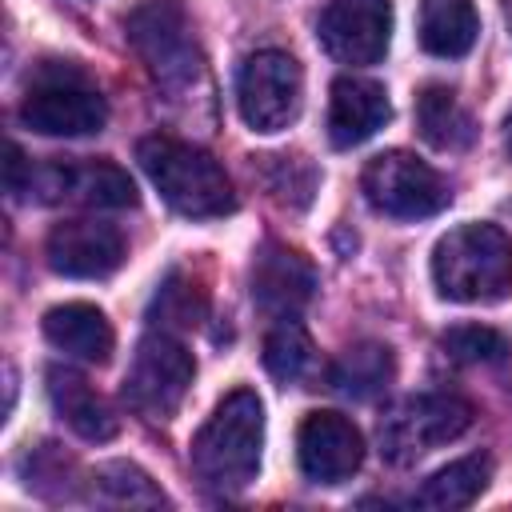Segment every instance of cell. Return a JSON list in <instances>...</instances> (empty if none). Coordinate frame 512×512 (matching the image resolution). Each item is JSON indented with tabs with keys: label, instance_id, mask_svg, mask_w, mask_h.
I'll list each match as a JSON object with an SVG mask.
<instances>
[{
	"label": "cell",
	"instance_id": "cell-1",
	"mask_svg": "<svg viewBox=\"0 0 512 512\" xmlns=\"http://www.w3.org/2000/svg\"><path fill=\"white\" fill-rule=\"evenodd\" d=\"M260 452H264V404L252 388H236L216 404V412L192 436L188 460H192V476L208 492L236 496L256 480Z\"/></svg>",
	"mask_w": 512,
	"mask_h": 512
},
{
	"label": "cell",
	"instance_id": "cell-2",
	"mask_svg": "<svg viewBox=\"0 0 512 512\" xmlns=\"http://www.w3.org/2000/svg\"><path fill=\"white\" fill-rule=\"evenodd\" d=\"M432 280L452 304H496L512 296V240L484 220L460 224L436 240Z\"/></svg>",
	"mask_w": 512,
	"mask_h": 512
},
{
	"label": "cell",
	"instance_id": "cell-3",
	"mask_svg": "<svg viewBox=\"0 0 512 512\" xmlns=\"http://www.w3.org/2000/svg\"><path fill=\"white\" fill-rule=\"evenodd\" d=\"M136 160L148 172L152 188L180 216L212 220V216H228L236 208V192H232V180L224 176V168L204 148H196L188 140H176L164 132L144 136L136 144Z\"/></svg>",
	"mask_w": 512,
	"mask_h": 512
},
{
	"label": "cell",
	"instance_id": "cell-4",
	"mask_svg": "<svg viewBox=\"0 0 512 512\" xmlns=\"http://www.w3.org/2000/svg\"><path fill=\"white\" fill-rule=\"evenodd\" d=\"M124 36L160 88L180 92L200 80V48L180 0H140L124 16Z\"/></svg>",
	"mask_w": 512,
	"mask_h": 512
},
{
	"label": "cell",
	"instance_id": "cell-5",
	"mask_svg": "<svg viewBox=\"0 0 512 512\" xmlns=\"http://www.w3.org/2000/svg\"><path fill=\"white\" fill-rule=\"evenodd\" d=\"M476 408L464 396L452 392H420L400 400L396 408H388V416L376 428L380 440V456L388 464H412L424 452L452 444L456 436H464L472 428Z\"/></svg>",
	"mask_w": 512,
	"mask_h": 512
},
{
	"label": "cell",
	"instance_id": "cell-6",
	"mask_svg": "<svg viewBox=\"0 0 512 512\" xmlns=\"http://www.w3.org/2000/svg\"><path fill=\"white\" fill-rule=\"evenodd\" d=\"M192 376H196L192 352L168 332H148L132 352L124 376V400L144 420H172L192 388Z\"/></svg>",
	"mask_w": 512,
	"mask_h": 512
},
{
	"label": "cell",
	"instance_id": "cell-7",
	"mask_svg": "<svg viewBox=\"0 0 512 512\" xmlns=\"http://www.w3.org/2000/svg\"><path fill=\"white\" fill-rule=\"evenodd\" d=\"M360 188H364V200L380 216H392V220H424V216H436L452 200L440 172L404 148L372 156L364 164Z\"/></svg>",
	"mask_w": 512,
	"mask_h": 512
},
{
	"label": "cell",
	"instance_id": "cell-8",
	"mask_svg": "<svg viewBox=\"0 0 512 512\" xmlns=\"http://www.w3.org/2000/svg\"><path fill=\"white\" fill-rule=\"evenodd\" d=\"M20 120L40 136H92L104 128L108 104L76 68H48L28 88Z\"/></svg>",
	"mask_w": 512,
	"mask_h": 512
},
{
	"label": "cell",
	"instance_id": "cell-9",
	"mask_svg": "<svg viewBox=\"0 0 512 512\" xmlns=\"http://www.w3.org/2000/svg\"><path fill=\"white\" fill-rule=\"evenodd\" d=\"M300 92H304L300 64L280 48L252 52L236 76L240 116L252 132H264V136L284 132L300 116Z\"/></svg>",
	"mask_w": 512,
	"mask_h": 512
},
{
	"label": "cell",
	"instance_id": "cell-10",
	"mask_svg": "<svg viewBox=\"0 0 512 512\" xmlns=\"http://www.w3.org/2000/svg\"><path fill=\"white\" fill-rule=\"evenodd\" d=\"M316 36L340 64H380L392 40V0H328Z\"/></svg>",
	"mask_w": 512,
	"mask_h": 512
},
{
	"label": "cell",
	"instance_id": "cell-11",
	"mask_svg": "<svg viewBox=\"0 0 512 512\" xmlns=\"http://www.w3.org/2000/svg\"><path fill=\"white\" fill-rule=\"evenodd\" d=\"M48 268L72 280H100L124 264V236L104 220H64L44 240Z\"/></svg>",
	"mask_w": 512,
	"mask_h": 512
},
{
	"label": "cell",
	"instance_id": "cell-12",
	"mask_svg": "<svg viewBox=\"0 0 512 512\" xmlns=\"http://www.w3.org/2000/svg\"><path fill=\"white\" fill-rule=\"evenodd\" d=\"M296 460L312 484H340L360 468L364 436L340 412H308L296 432Z\"/></svg>",
	"mask_w": 512,
	"mask_h": 512
},
{
	"label": "cell",
	"instance_id": "cell-13",
	"mask_svg": "<svg viewBox=\"0 0 512 512\" xmlns=\"http://www.w3.org/2000/svg\"><path fill=\"white\" fill-rule=\"evenodd\" d=\"M316 292V268L284 248V244H264L260 256L252 260V300L260 312L284 320V316H296Z\"/></svg>",
	"mask_w": 512,
	"mask_h": 512
},
{
	"label": "cell",
	"instance_id": "cell-14",
	"mask_svg": "<svg viewBox=\"0 0 512 512\" xmlns=\"http://www.w3.org/2000/svg\"><path fill=\"white\" fill-rule=\"evenodd\" d=\"M388 116H392L388 92L376 80L340 76L328 96V140L336 148H356L372 140L388 124Z\"/></svg>",
	"mask_w": 512,
	"mask_h": 512
},
{
	"label": "cell",
	"instance_id": "cell-15",
	"mask_svg": "<svg viewBox=\"0 0 512 512\" xmlns=\"http://www.w3.org/2000/svg\"><path fill=\"white\" fill-rule=\"evenodd\" d=\"M44 336L52 348H60L64 356H76L84 364H108L112 344H116L108 316L84 300L48 308L44 312Z\"/></svg>",
	"mask_w": 512,
	"mask_h": 512
},
{
	"label": "cell",
	"instance_id": "cell-16",
	"mask_svg": "<svg viewBox=\"0 0 512 512\" xmlns=\"http://www.w3.org/2000/svg\"><path fill=\"white\" fill-rule=\"evenodd\" d=\"M48 400L60 412V420L84 440L100 444V440H112L120 428V420L100 400V392L72 368H48Z\"/></svg>",
	"mask_w": 512,
	"mask_h": 512
},
{
	"label": "cell",
	"instance_id": "cell-17",
	"mask_svg": "<svg viewBox=\"0 0 512 512\" xmlns=\"http://www.w3.org/2000/svg\"><path fill=\"white\" fill-rule=\"evenodd\" d=\"M480 32L472 0H424L420 4V48L440 60H460L472 52Z\"/></svg>",
	"mask_w": 512,
	"mask_h": 512
},
{
	"label": "cell",
	"instance_id": "cell-18",
	"mask_svg": "<svg viewBox=\"0 0 512 512\" xmlns=\"http://www.w3.org/2000/svg\"><path fill=\"white\" fill-rule=\"evenodd\" d=\"M396 376V360L388 344L376 340H360L352 348H344L336 356V364L328 368V384L332 392L348 396V400H372L376 392H384Z\"/></svg>",
	"mask_w": 512,
	"mask_h": 512
},
{
	"label": "cell",
	"instance_id": "cell-19",
	"mask_svg": "<svg viewBox=\"0 0 512 512\" xmlns=\"http://www.w3.org/2000/svg\"><path fill=\"white\" fill-rule=\"evenodd\" d=\"M488 480H492V460L484 452H476V456L452 460L440 472H432L420 484V492L412 496V504L436 508V512H456V508H468L488 488Z\"/></svg>",
	"mask_w": 512,
	"mask_h": 512
},
{
	"label": "cell",
	"instance_id": "cell-20",
	"mask_svg": "<svg viewBox=\"0 0 512 512\" xmlns=\"http://www.w3.org/2000/svg\"><path fill=\"white\" fill-rule=\"evenodd\" d=\"M416 128L420 136L436 148V152H460L472 144L476 128H472V116L460 108L456 92L444 88V84H428L420 96H416Z\"/></svg>",
	"mask_w": 512,
	"mask_h": 512
},
{
	"label": "cell",
	"instance_id": "cell-21",
	"mask_svg": "<svg viewBox=\"0 0 512 512\" xmlns=\"http://www.w3.org/2000/svg\"><path fill=\"white\" fill-rule=\"evenodd\" d=\"M64 196L92 208H132L136 184L128 180L124 168L108 160H88V164H64Z\"/></svg>",
	"mask_w": 512,
	"mask_h": 512
},
{
	"label": "cell",
	"instance_id": "cell-22",
	"mask_svg": "<svg viewBox=\"0 0 512 512\" xmlns=\"http://www.w3.org/2000/svg\"><path fill=\"white\" fill-rule=\"evenodd\" d=\"M312 364V340L308 332L296 324V316H284L268 336H264V368L268 376H276L280 384H292L308 372Z\"/></svg>",
	"mask_w": 512,
	"mask_h": 512
},
{
	"label": "cell",
	"instance_id": "cell-23",
	"mask_svg": "<svg viewBox=\"0 0 512 512\" xmlns=\"http://www.w3.org/2000/svg\"><path fill=\"white\" fill-rule=\"evenodd\" d=\"M204 308H208L204 288H200L192 276L172 272V276L156 288V296H152V312H148V316H152L156 324L192 328V324H200V320H204Z\"/></svg>",
	"mask_w": 512,
	"mask_h": 512
},
{
	"label": "cell",
	"instance_id": "cell-24",
	"mask_svg": "<svg viewBox=\"0 0 512 512\" xmlns=\"http://www.w3.org/2000/svg\"><path fill=\"white\" fill-rule=\"evenodd\" d=\"M440 348L448 360L456 364H504L512 344L496 332V328H484V324H456L440 336Z\"/></svg>",
	"mask_w": 512,
	"mask_h": 512
},
{
	"label": "cell",
	"instance_id": "cell-25",
	"mask_svg": "<svg viewBox=\"0 0 512 512\" xmlns=\"http://www.w3.org/2000/svg\"><path fill=\"white\" fill-rule=\"evenodd\" d=\"M96 488H100L104 496H112L116 504H168L164 492H160L136 464H124V460L100 464V468H96Z\"/></svg>",
	"mask_w": 512,
	"mask_h": 512
},
{
	"label": "cell",
	"instance_id": "cell-26",
	"mask_svg": "<svg viewBox=\"0 0 512 512\" xmlns=\"http://www.w3.org/2000/svg\"><path fill=\"white\" fill-rule=\"evenodd\" d=\"M24 172H28L24 152H20L16 144H8V160H4V184H8V192H12V196H20V192H24Z\"/></svg>",
	"mask_w": 512,
	"mask_h": 512
},
{
	"label": "cell",
	"instance_id": "cell-27",
	"mask_svg": "<svg viewBox=\"0 0 512 512\" xmlns=\"http://www.w3.org/2000/svg\"><path fill=\"white\" fill-rule=\"evenodd\" d=\"M504 148H508V156H512V112H508V120H504Z\"/></svg>",
	"mask_w": 512,
	"mask_h": 512
},
{
	"label": "cell",
	"instance_id": "cell-28",
	"mask_svg": "<svg viewBox=\"0 0 512 512\" xmlns=\"http://www.w3.org/2000/svg\"><path fill=\"white\" fill-rule=\"evenodd\" d=\"M500 8H504V24H508V32H512V0H500Z\"/></svg>",
	"mask_w": 512,
	"mask_h": 512
}]
</instances>
